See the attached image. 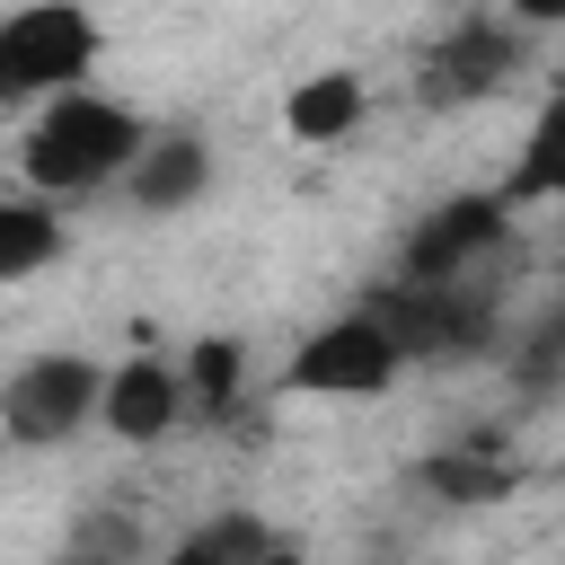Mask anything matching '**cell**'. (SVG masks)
I'll use <instances>...</instances> for the list:
<instances>
[{
    "label": "cell",
    "mask_w": 565,
    "mask_h": 565,
    "mask_svg": "<svg viewBox=\"0 0 565 565\" xmlns=\"http://www.w3.org/2000/svg\"><path fill=\"white\" fill-rule=\"evenodd\" d=\"M512 26H565V0H503Z\"/></svg>",
    "instance_id": "9a60e30c"
},
{
    "label": "cell",
    "mask_w": 565,
    "mask_h": 565,
    "mask_svg": "<svg viewBox=\"0 0 565 565\" xmlns=\"http://www.w3.org/2000/svg\"><path fill=\"white\" fill-rule=\"evenodd\" d=\"M150 132H141V115L132 106H115V97H97V88H53L44 97V115L26 124V141H18V168H26V185L35 194H53V203H79V194H97V185H115L124 168H132V150H141Z\"/></svg>",
    "instance_id": "6da1fadb"
},
{
    "label": "cell",
    "mask_w": 565,
    "mask_h": 565,
    "mask_svg": "<svg viewBox=\"0 0 565 565\" xmlns=\"http://www.w3.org/2000/svg\"><path fill=\"white\" fill-rule=\"evenodd\" d=\"M177 415H185V371H168V362H150V353L115 362L106 388H97V424H106L115 441H168Z\"/></svg>",
    "instance_id": "52a82bcc"
},
{
    "label": "cell",
    "mask_w": 565,
    "mask_h": 565,
    "mask_svg": "<svg viewBox=\"0 0 565 565\" xmlns=\"http://www.w3.org/2000/svg\"><path fill=\"white\" fill-rule=\"evenodd\" d=\"M415 486L441 494V503H503L512 494V459H494V450H433L415 468Z\"/></svg>",
    "instance_id": "7c38bea8"
},
{
    "label": "cell",
    "mask_w": 565,
    "mask_h": 565,
    "mask_svg": "<svg viewBox=\"0 0 565 565\" xmlns=\"http://www.w3.org/2000/svg\"><path fill=\"white\" fill-rule=\"evenodd\" d=\"M512 71H521V35L494 26V18H468V26H450V35L424 53L415 97H424V106H468V97H494Z\"/></svg>",
    "instance_id": "5b68a950"
},
{
    "label": "cell",
    "mask_w": 565,
    "mask_h": 565,
    "mask_svg": "<svg viewBox=\"0 0 565 565\" xmlns=\"http://www.w3.org/2000/svg\"><path fill=\"white\" fill-rule=\"evenodd\" d=\"M97 388H106V371H97L88 353H35V362L9 371V388H0V433L26 441V450L71 441L79 424H97Z\"/></svg>",
    "instance_id": "277c9868"
},
{
    "label": "cell",
    "mask_w": 565,
    "mask_h": 565,
    "mask_svg": "<svg viewBox=\"0 0 565 565\" xmlns=\"http://www.w3.org/2000/svg\"><path fill=\"white\" fill-rule=\"evenodd\" d=\"M503 203H565V97H547L512 150V177H503Z\"/></svg>",
    "instance_id": "8fae6325"
},
{
    "label": "cell",
    "mask_w": 565,
    "mask_h": 565,
    "mask_svg": "<svg viewBox=\"0 0 565 565\" xmlns=\"http://www.w3.org/2000/svg\"><path fill=\"white\" fill-rule=\"evenodd\" d=\"M397 371H406V344L388 335V318L353 309V318H327L318 335H300V353L282 362V388L291 397H380Z\"/></svg>",
    "instance_id": "3957f363"
},
{
    "label": "cell",
    "mask_w": 565,
    "mask_h": 565,
    "mask_svg": "<svg viewBox=\"0 0 565 565\" xmlns=\"http://www.w3.org/2000/svg\"><path fill=\"white\" fill-rule=\"evenodd\" d=\"M238 380H247V353H238L230 335H203V344L185 353V397H194V406L230 415V406H238Z\"/></svg>",
    "instance_id": "5bb4252c"
},
{
    "label": "cell",
    "mask_w": 565,
    "mask_h": 565,
    "mask_svg": "<svg viewBox=\"0 0 565 565\" xmlns=\"http://www.w3.org/2000/svg\"><path fill=\"white\" fill-rule=\"evenodd\" d=\"M124 185H132V203H141V212H185V203L212 185V150H203V141H185V132H150V141L132 150Z\"/></svg>",
    "instance_id": "ba28073f"
},
{
    "label": "cell",
    "mask_w": 565,
    "mask_h": 565,
    "mask_svg": "<svg viewBox=\"0 0 565 565\" xmlns=\"http://www.w3.org/2000/svg\"><path fill=\"white\" fill-rule=\"evenodd\" d=\"M62 256V203L53 194H0V282H26Z\"/></svg>",
    "instance_id": "30bf717a"
},
{
    "label": "cell",
    "mask_w": 565,
    "mask_h": 565,
    "mask_svg": "<svg viewBox=\"0 0 565 565\" xmlns=\"http://www.w3.org/2000/svg\"><path fill=\"white\" fill-rule=\"evenodd\" d=\"M282 539L265 530V521H247V512H221V521H203V530H185L177 539V565H247V556H274Z\"/></svg>",
    "instance_id": "4fadbf2b"
},
{
    "label": "cell",
    "mask_w": 565,
    "mask_h": 565,
    "mask_svg": "<svg viewBox=\"0 0 565 565\" xmlns=\"http://www.w3.org/2000/svg\"><path fill=\"white\" fill-rule=\"evenodd\" d=\"M97 18L79 0H26L0 18V106H26V97H53V88H79L97 71Z\"/></svg>",
    "instance_id": "7a4b0ae2"
},
{
    "label": "cell",
    "mask_w": 565,
    "mask_h": 565,
    "mask_svg": "<svg viewBox=\"0 0 565 565\" xmlns=\"http://www.w3.org/2000/svg\"><path fill=\"white\" fill-rule=\"evenodd\" d=\"M362 115H371V88H362L353 71H309V79H291V97H282V132L309 141V150L353 141Z\"/></svg>",
    "instance_id": "9c48e42d"
},
{
    "label": "cell",
    "mask_w": 565,
    "mask_h": 565,
    "mask_svg": "<svg viewBox=\"0 0 565 565\" xmlns=\"http://www.w3.org/2000/svg\"><path fill=\"white\" fill-rule=\"evenodd\" d=\"M503 221H512L503 185H494V194H459V203L424 212V230L406 238V282H450L459 265H477V256L503 238Z\"/></svg>",
    "instance_id": "8992f818"
}]
</instances>
